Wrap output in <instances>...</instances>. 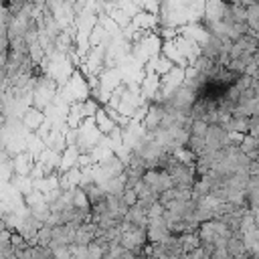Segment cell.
<instances>
[{
    "instance_id": "2",
    "label": "cell",
    "mask_w": 259,
    "mask_h": 259,
    "mask_svg": "<svg viewBox=\"0 0 259 259\" xmlns=\"http://www.w3.org/2000/svg\"><path fill=\"white\" fill-rule=\"evenodd\" d=\"M51 61H53V59H51ZM65 63H67V57H65V59H63L61 63H57V61H53V67H51V71H53V69H57V67H61V69H63V67H65ZM69 77H71L69 73H61V75H57L55 79H57L59 83H63V81L67 83V81H69Z\"/></svg>"
},
{
    "instance_id": "1",
    "label": "cell",
    "mask_w": 259,
    "mask_h": 259,
    "mask_svg": "<svg viewBox=\"0 0 259 259\" xmlns=\"http://www.w3.org/2000/svg\"><path fill=\"white\" fill-rule=\"evenodd\" d=\"M45 119H47L45 111H40V109H36V107H26V111L20 115L22 125H24L26 130H32V132H36V130L45 123Z\"/></svg>"
}]
</instances>
